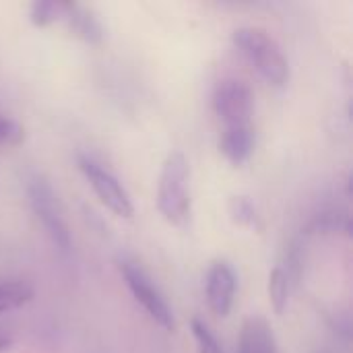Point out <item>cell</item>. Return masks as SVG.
I'll list each match as a JSON object with an SVG mask.
<instances>
[{
	"mask_svg": "<svg viewBox=\"0 0 353 353\" xmlns=\"http://www.w3.org/2000/svg\"><path fill=\"white\" fill-rule=\"evenodd\" d=\"M232 41L269 85L285 87L290 83L288 58L269 31L261 27H240L232 33Z\"/></svg>",
	"mask_w": 353,
	"mask_h": 353,
	"instance_id": "1",
	"label": "cell"
},
{
	"mask_svg": "<svg viewBox=\"0 0 353 353\" xmlns=\"http://www.w3.org/2000/svg\"><path fill=\"white\" fill-rule=\"evenodd\" d=\"M190 168L188 159L182 151H172L159 174L157 182V209L163 219L176 228H182L190 219L192 203H190Z\"/></svg>",
	"mask_w": 353,
	"mask_h": 353,
	"instance_id": "2",
	"label": "cell"
},
{
	"mask_svg": "<svg viewBox=\"0 0 353 353\" xmlns=\"http://www.w3.org/2000/svg\"><path fill=\"white\" fill-rule=\"evenodd\" d=\"M27 192H29V203H31L37 219L46 228L48 236L52 238L54 246L62 252H68L72 246L70 232H68L64 213L60 209L58 196L54 194L52 186L43 178H33L27 186Z\"/></svg>",
	"mask_w": 353,
	"mask_h": 353,
	"instance_id": "3",
	"label": "cell"
},
{
	"mask_svg": "<svg viewBox=\"0 0 353 353\" xmlns=\"http://www.w3.org/2000/svg\"><path fill=\"white\" fill-rule=\"evenodd\" d=\"M79 168L85 174L87 182L91 184L93 192L97 194V199L118 217L130 219L134 215V205L130 194L126 192V188L120 184V180L108 172L105 168H101L99 163H95L93 159L81 155L79 157Z\"/></svg>",
	"mask_w": 353,
	"mask_h": 353,
	"instance_id": "4",
	"label": "cell"
},
{
	"mask_svg": "<svg viewBox=\"0 0 353 353\" xmlns=\"http://www.w3.org/2000/svg\"><path fill=\"white\" fill-rule=\"evenodd\" d=\"M252 91L246 83L238 79H225L215 87L213 110L225 126L252 124Z\"/></svg>",
	"mask_w": 353,
	"mask_h": 353,
	"instance_id": "5",
	"label": "cell"
},
{
	"mask_svg": "<svg viewBox=\"0 0 353 353\" xmlns=\"http://www.w3.org/2000/svg\"><path fill=\"white\" fill-rule=\"evenodd\" d=\"M120 273L130 290V294L134 296V300L147 310V314L165 331H174L176 323H174V314L168 306V302L163 300V296L157 292V288L151 283V279L132 263H122L120 265Z\"/></svg>",
	"mask_w": 353,
	"mask_h": 353,
	"instance_id": "6",
	"label": "cell"
},
{
	"mask_svg": "<svg viewBox=\"0 0 353 353\" xmlns=\"http://www.w3.org/2000/svg\"><path fill=\"white\" fill-rule=\"evenodd\" d=\"M207 302L213 314L228 316L234 306L236 296V273L225 261H215L207 271Z\"/></svg>",
	"mask_w": 353,
	"mask_h": 353,
	"instance_id": "7",
	"label": "cell"
},
{
	"mask_svg": "<svg viewBox=\"0 0 353 353\" xmlns=\"http://www.w3.org/2000/svg\"><path fill=\"white\" fill-rule=\"evenodd\" d=\"M60 21H64V25L68 27V31L72 35H77L79 39H83L85 43L97 46L103 39V27H101L99 19L95 17L93 10H89L83 4L62 2Z\"/></svg>",
	"mask_w": 353,
	"mask_h": 353,
	"instance_id": "8",
	"label": "cell"
},
{
	"mask_svg": "<svg viewBox=\"0 0 353 353\" xmlns=\"http://www.w3.org/2000/svg\"><path fill=\"white\" fill-rule=\"evenodd\" d=\"M254 126H225L219 139V151L232 165H244L254 151Z\"/></svg>",
	"mask_w": 353,
	"mask_h": 353,
	"instance_id": "9",
	"label": "cell"
},
{
	"mask_svg": "<svg viewBox=\"0 0 353 353\" xmlns=\"http://www.w3.org/2000/svg\"><path fill=\"white\" fill-rule=\"evenodd\" d=\"M238 353H277V341L267 319L252 314L244 321Z\"/></svg>",
	"mask_w": 353,
	"mask_h": 353,
	"instance_id": "10",
	"label": "cell"
},
{
	"mask_svg": "<svg viewBox=\"0 0 353 353\" xmlns=\"http://www.w3.org/2000/svg\"><path fill=\"white\" fill-rule=\"evenodd\" d=\"M33 288L27 281H2L0 283V314L17 310L33 300Z\"/></svg>",
	"mask_w": 353,
	"mask_h": 353,
	"instance_id": "11",
	"label": "cell"
},
{
	"mask_svg": "<svg viewBox=\"0 0 353 353\" xmlns=\"http://www.w3.org/2000/svg\"><path fill=\"white\" fill-rule=\"evenodd\" d=\"M269 298L277 314H283L290 304V275L285 269L275 267L269 275Z\"/></svg>",
	"mask_w": 353,
	"mask_h": 353,
	"instance_id": "12",
	"label": "cell"
},
{
	"mask_svg": "<svg viewBox=\"0 0 353 353\" xmlns=\"http://www.w3.org/2000/svg\"><path fill=\"white\" fill-rule=\"evenodd\" d=\"M228 211L234 223L242 225V228H250V230H261V215L256 211V207L246 199V196H232L228 203Z\"/></svg>",
	"mask_w": 353,
	"mask_h": 353,
	"instance_id": "13",
	"label": "cell"
},
{
	"mask_svg": "<svg viewBox=\"0 0 353 353\" xmlns=\"http://www.w3.org/2000/svg\"><path fill=\"white\" fill-rule=\"evenodd\" d=\"M60 14H62V2L35 0L29 6V21L33 27H48L54 21H60Z\"/></svg>",
	"mask_w": 353,
	"mask_h": 353,
	"instance_id": "14",
	"label": "cell"
},
{
	"mask_svg": "<svg viewBox=\"0 0 353 353\" xmlns=\"http://www.w3.org/2000/svg\"><path fill=\"white\" fill-rule=\"evenodd\" d=\"M190 329H192V337L196 341L199 353H223L221 345L217 343V339L213 337V333L207 329L205 323H201L199 319H192Z\"/></svg>",
	"mask_w": 353,
	"mask_h": 353,
	"instance_id": "15",
	"label": "cell"
},
{
	"mask_svg": "<svg viewBox=\"0 0 353 353\" xmlns=\"http://www.w3.org/2000/svg\"><path fill=\"white\" fill-rule=\"evenodd\" d=\"M345 230V232H350V221L347 219H341V217H337V215H321V217H316L312 223H310V230L312 232H319V234H335V232H339V230Z\"/></svg>",
	"mask_w": 353,
	"mask_h": 353,
	"instance_id": "16",
	"label": "cell"
},
{
	"mask_svg": "<svg viewBox=\"0 0 353 353\" xmlns=\"http://www.w3.org/2000/svg\"><path fill=\"white\" fill-rule=\"evenodd\" d=\"M25 137V130L19 122L10 118H0V145H19Z\"/></svg>",
	"mask_w": 353,
	"mask_h": 353,
	"instance_id": "17",
	"label": "cell"
},
{
	"mask_svg": "<svg viewBox=\"0 0 353 353\" xmlns=\"http://www.w3.org/2000/svg\"><path fill=\"white\" fill-rule=\"evenodd\" d=\"M10 345H12V339H10L8 335H2V333H0V353L8 352Z\"/></svg>",
	"mask_w": 353,
	"mask_h": 353,
	"instance_id": "18",
	"label": "cell"
}]
</instances>
